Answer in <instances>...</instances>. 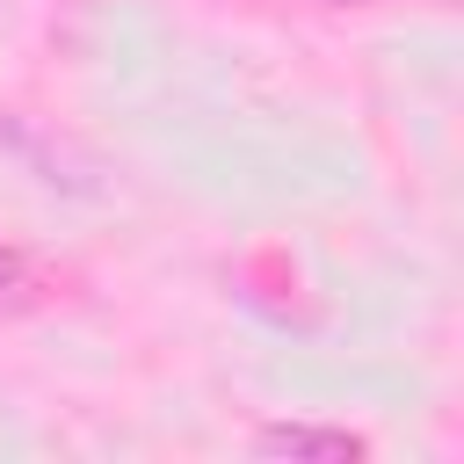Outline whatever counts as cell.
I'll return each instance as SVG.
<instances>
[{"label": "cell", "mask_w": 464, "mask_h": 464, "mask_svg": "<svg viewBox=\"0 0 464 464\" xmlns=\"http://www.w3.org/2000/svg\"><path fill=\"white\" fill-rule=\"evenodd\" d=\"M254 457H290V464H355V457H362V435H348V428H312V420H283V428H261V435H254Z\"/></svg>", "instance_id": "1"}, {"label": "cell", "mask_w": 464, "mask_h": 464, "mask_svg": "<svg viewBox=\"0 0 464 464\" xmlns=\"http://www.w3.org/2000/svg\"><path fill=\"white\" fill-rule=\"evenodd\" d=\"M29 290V268H22V254L14 246H0V304H14Z\"/></svg>", "instance_id": "2"}, {"label": "cell", "mask_w": 464, "mask_h": 464, "mask_svg": "<svg viewBox=\"0 0 464 464\" xmlns=\"http://www.w3.org/2000/svg\"><path fill=\"white\" fill-rule=\"evenodd\" d=\"M319 7H362V0H319Z\"/></svg>", "instance_id": "3"}]
</instances>
